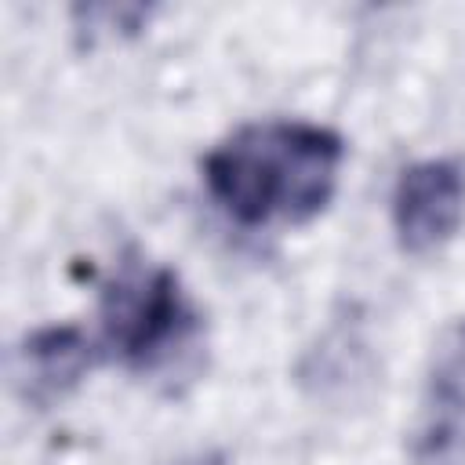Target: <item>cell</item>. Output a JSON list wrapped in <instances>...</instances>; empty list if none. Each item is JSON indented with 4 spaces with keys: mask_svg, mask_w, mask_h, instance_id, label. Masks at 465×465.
Returning a JSON list of instances; mask_svg holds the SVG:
<instances>
[{
    "mask_svg": "<svg viewBox=\"0 0 465 465\" xmlns=\"http://www.w3.org/2000/svg\"><path fill=\"white\" fill-rule=\"evenodd\" d=\"M94 345L73 323L36 327L15 349V385L25 403L51 407L65 400L91 371Z\"/></svg>",
    "mask_w": 465,
    "mask_h": 465,
    "instance_id": "cell-4",
    "label": "cell"
},
{
    "mask_svg": "<svg viewBox=\"0 0 465 465\" xmlns=\"http://www.w3.org/2000/svg\"><path fill=\"white\" fill-rule=\"evenodd\" d=\"M345 138L312 120L265 116L232 127L200 160L207 196L243 229L320 218L341 178Z\"/></svg>",
    "mask_w": 465,
    "mask_h": 465,
    "instance_id": "cell-1",
    "label": "cell"
},
{
    "mask_svg": "<svg viewBox=\"0 0 465 465\" xmlns=\"http://www.w3.org/2000/svg\"><path fill=\"white\" fill-rule=\"evenodd\" d=\"M73 15L80 18V29L109 33V36H131L149 22V7L142 4H91V7H73Z\"/></svg>",
    "mask_w": 465,
    "mask_h": 465,
    "instance_id": "cell-6",
    "label": "cell"
},
{
    "mask_svg": "<svg viewBox=\"0 0 465 465\" xmlns=\"http://www.w3.org/2000/svg\"><path fill=\"white\" fill-rule=\"evenodd\" d=\"M429 400L447 414V421H465V320L443 331V338L432 349L429 378H425Z\"/></svg>",
    "mask_w": 465,
    "mask_h": 465,
    "instance_id": "cell-5",
    "label": "cell"
},
{
    "mask_svg": "<svg viewBox=\"0 0 465 465\" xmlns=\"http://www.w3.org/2000/svg\"><path fill=\"white\" fill-rule=\"evenodd\" d=\"M98 312L105 349L131 371L160 367L200 331V312L171 265H127L105 283Z\"/></svg>",
    "mask_w": 465,
    "mask_h": 465,
    "instance_id": "cell-2",
    "label": "cell"
},
{
    "mask_svg": "<svg viewBox=\"0 0 465 465\" xmlns=\"http://www.w3.org/2000/svg\"><path fill=\"white\" fill-rule=\"evenodd\" d=\"M392 232L403 254H432L465 222V163L458 156L414 160L396 174L389 200Z\"/></svg>",
    "mask_w": 465,
    "mask_h": 465,
    "instance_id": "cell-3",
    "label": "cell"
},
{
    "mask_svg": "<svg viewBox=\"0 0 465 465\" xmlns=\"http://www.w3.org/2000/svg\"><path fill=\"white\" fill-rule=\"evenodd\" d=\"M174 465H225V458H222L218 450H200V454L182 458V461H174Z\"/></svg>",
    "mask_w": 465,
    "mask_h": 465,
    "instance_id": "cell-7",
    "label": "cell"
}]
</instances>
